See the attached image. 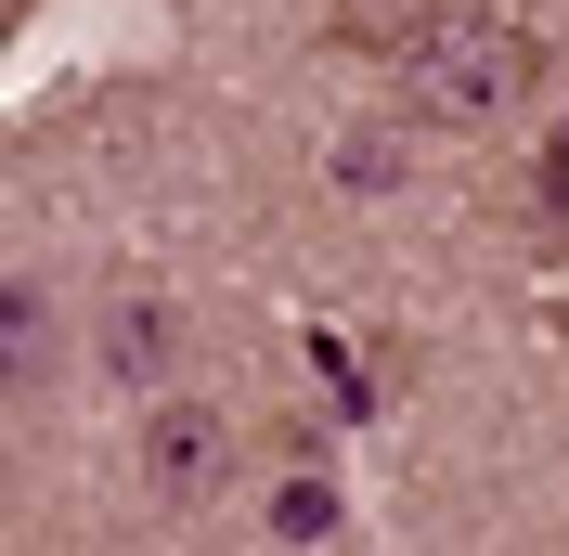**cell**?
Wrapping results in <instances>:
<instances>
[{"instance_id": "obj_1", "label": "cell", "mask_w": 569, "mask_h": 556, "mask_svg": "<svg viewBox=\"0 0 569 556\" xmlns=\"http://www.w3.org/2000/svg\"><path fill=\"white\" fill-rule=\"evenodd\" d=\"M543 91V39L505 27V13H453V27L415 52V117L427 130H492Z\"/></svg>"}, {"instance_id": "obj_2", "label": "cell", "mask_w": 569, "mask_h": 556, "mask_svg": "<svg viewBox=\"0 0 569 556\" xmlns=\"http://www.w3.org/2000/svg\"><path fill=\"white\" fill-rule=\"evenodd\" d=\"M220 415L208 401H156V427H142V479H156V505H208L220 492Z\"/></svg>"}, {"instance_id": "obj_3", "label": "cell", "mask_w": 569, "mask_h": 556, "mask_svg": "<svg viewBox=\"0 0 569 556\" xmlns=\"http://www.w3.org/2000/svg\"><path fill=\"white\" fill-rule=\"evenodd\" d=\"M466 0H337V52H376V66H415L427 39L453 27Z\"/></svg>"}, {"instance_id": "obj_4", "label": "cell", "mask_w": 569, "mask_h": 556, "mask_svg": "<svg viewBox=\"0 0 569 556\" xmlns=\"http://www.w3.org/2000/svg\"><path fill=\"white\" fill-rule=\"evenodd\" d=\"M272 530H284V544H323V530H337V492H323V479H284Z\"/></svg>"}, {"instance_id": "obj_5", "label": "cell", "mask_w": 569, "mask_h": 556, "mask_svg": "<svg viewBox=\"0 0 569 556\" xmlns=\"http://www.w3.org/2000/svg\"><path fill=\"white\" fill-rule=\"evenodd\" d=\"M543 208L569 220V117H557V130H543Z\"/></svg>"}]
</instances>
